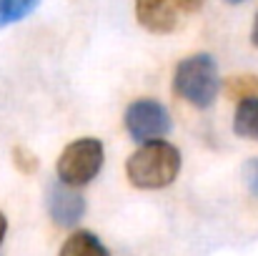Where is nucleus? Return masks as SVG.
<instances>
[{"label":"nucleus","mask_w":258,"mask_h":256,"mask_svg":"<svg viewBox=\"0 0 258 256\" xmlns=\"http://www.w3.org/2000/svg\"><path fill=\"white\" fill-rule=\"evenodd\" d=\"M13 159H15L18 171H23V173H35V169H38V159L28 148H23V146H15L13 148Z\"/></svg>","instance_id":"9b49d317"},{"label":"nucleus","mask_w":258,"mask_h":256,"mask_svg":"<svg viewBox=\"0 0 258 256\" xmlns=\"http://www.w3.org/2000/svg\"><path fill=\"white\" fill-rule=\"evenodd\" d=\"M136 18L146 30L166 35L178 25V8L173 0H136Z\"/></svg>","instance_id":"423d86ee"},{"label":"nucleus","mask_w":258,"mask_h":256,"mask_svg":"<svg viewBox=\"0 0 258 256\" xmlns=\"http://www.w3.org/2000/svg\"><path fill=\"white\" fill-rule=\"evenodd\" d=\"M243 181H246L248 191L258 198V159L246 161V166H243Z\"/></svg>","instance_id":"f8f14e48"},{"label":"nucleus","mask_w":258,"mask_h":256,"mask_svg":"<svg viewBox=\"0 0 258 256\" xmlns=\"http://www.w3.org/2000/svg\"><path fill=\"white\" fill-rule=\"evenodd\" d=\"M173 3H175V8L183 10V13H198L206 0H173Z\"/></svg>","instance_id":"ddd939ff"},{"label":"nucleus","mask_w":258,"mask_h":256,"mask_svg":"<svg viewBox=\"0 0 258 256\" xmlns=\"http://www.w3.org/2000/svg\"><path fill=\"white\" fill-rule=\"evenodd\" d=\"M173 90L175 95L185 98L196 108H208L216 103L221 93V73L218 63L208 53H196L178 63L173 73Z\"/></svg>","instance_id":"f03ea898"},{"label":"nucleus","mask_w":258,"mask_h":256,"mask_svg":"<svg viewBox=\"0 0 258 256\" xmlns=\"http://www.w3.org/2000/svg\"><path fill=\"white\" fill-rule=\"evenodd\" d=\"M226 3H231V5H241V3H246V0H226Z\"/></svg>","instance_id":"dca6fc26"},{"label":"nucleus","mask_w":258,"mask_h":256,"mask_svg":"<svg viewBox=\"0 0 258 256\" xmlns=\"http://www.w3.org/2000/svg\"><path fill=\"white\" fill-rule=\"evenodd\" d=\"M40 0H0V28L20 23L30 13H35Z\"/></svg>","instance_id":"1a4fd4ad"},{"label":"nucleus","mask_w":258,"mask_h":256,"mask_svg":"<svg viewBox=\"0 0 258 256\" xmlns=\"http://www.w3.org/2000/svg\"><path fill=\"white\" fill-rule=\"evenodd\" d=\"M233 131L241 138L258 141V98H246L238 103L233 116Z\"/></svg>","instance_id":"6e6552de"},{"label":"nucleus","mask_w":258,"mask_h":256,"mask_svg":"<svg viewBox=\"0 0 258 256\" xmlns=\"http://www.w3.org/2000/svg\"><path fill=\"white\" fill-rule=\"evenodd\" d=\"M58 256H110V251L100 244V239L95 234H90V231H76V234H71L63 241Z\"/></svg>","instance_id":"0eeeda50"},{"label":"nucleus","mask_w":258,"mask_h":256,"mask_svg":"<svg viewBox=\"0 0 258 256\" xmlns=\"http://www.w3.org/2000/svg\"><path fill=\"white\" fill-rule=\"evenodd\" d=\"M226 90L231 98H236L238 103L246 100V98H258V76H233L228 83H226Z\"/></svg>","instance_id":"9d476101"},{"label":"nucleus","mask_w":258,"mask_h":256,"mask_svg":"<svg viewBox=\"0 0 258 256\" xmlns=\"http://www.w3.org/2000/svg\"><path fill=\"white\" fill-rule=\"evenodd\" d=\"M45 203L53 224L60 229H73L86 216V198L76 191V186H68L63 181H53L48 186Z\"/></svg>","instance_id":"39448f33"},{"label":"nucleus","mask_w":258,"mask_h":256,"mask_svg":"<svg viewBox=\"0 0 258 256\" xmlns=\"http://www.w3.org/2000/svg\"><path fill=\"white\" fill-rule=\"evenodd\" d=\"M5 234H8V219H5L3 211H0V244L5 241Z\"/></svg>","instance_id":"4468645a"},{"label":"nucleus","mask_w":258,"mask_h":256,"mask_svg":"<svg viewBox=\"0 0 258 256\" xmlns=\"http://www.w3.org/2000/svg\"><path fill=\"white\" fill-rule=\"evenodd\" d=\"M180 171V151L168 141L143 143L125 164L128 181L136 188H166Z\"/></svg>","instance_id":"f257e3e1"},{"label":"nucleus","mask_w":258,"mask_h":256,"mask_svg":"<svg viewBox=\"0 0 258 256\" xmlns=\"http://www.w3.org/2000/svg\"><path fill=\"white\" fill-rule=\"evenodd\" d=\"M125 131L136 143H151V141H163V136H168L173 128L171 113L163 103L153 100V98H141L133 100L125 108L123 116Z\"/></svg>","instance_id":"20e7f679"},{"label":"nucleus","mask_w":258,"mask_h":256,"mask_svg":"<svg viewBox=\"0 0 258 256\" xmlns=\"http://www.w3.org/2000/svg\"><path fill=\"white\" fill-rule=\"evenodd\" d=\"M103 143L98 138H78L68 143L58 159V178L68 186H86L90 183L103 166Z\"/></svg>","instance_id":"7ed1b4c3"},{"label":"nucleus","mask_w":258,"mask_h":256,"mask_svg":"<svg viewBox=\"0 0 258 256\" xmlns=\"http://www.w3.org/2000/svg\"><path fill=\"white\" fill-rule=\"evenodd\" d=\"M251 40H253V45L258 48V13H256V20H253V28H251Z\"/></svg>","instance_id":"2eb2a0df"}]
</instances>
